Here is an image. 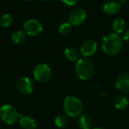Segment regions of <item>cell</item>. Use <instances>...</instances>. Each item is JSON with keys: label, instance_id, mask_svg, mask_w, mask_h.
Segmentation results:
<instances>
[{"label": "cell", "instance_id": "cell-1", "mask_svg": "<svg viewBox=\"0 0 129 129\" xmlns=\"http://www.w3.org/2000/svg\"><path fill=\"white\" fill-rule=\"evenodd\" d=\"M123 48V39L115 33L105 35L102 40V49L107 55H116Z\"/></svg>", "mask_w": 129, "mask_h": 129}, {"label": "cell", "instance_id": "cell-2", "mask_svg": "<svg viewBox=\"0 0 129 129\" xmlns=\"http://www.w3.org/2000/svg\"><path fill=\"white\" fill-rule=\"evenodd\" d=\"M83 109H84V105L79 98L75 97V96H68L65 99V113L69 117H80L82 114Z\"/></svg>", "mask_w": 129, "mask_h": 129}, {"label": "cell", "instance_id": "cell-3", "mask_svg": "<svg viewBox=\"0 0 129 129\" xmlns=\"http://www.w3.org/2000/svg\"><path fill=\"white\" fill-rule=\"evenodd\" d=\"M95 72V68L91 61L87 58H80L75 63V73L81 80H88Z\"/></svg>", "mask_w": 129, "mask_h": 129}, {"label": "cell", "instance_id": "cell-4", "mask_svg": "<svg viewBox=\"0 0 129 129\" xmlns=\"http://www.w3.org/2000/svg\"><path fill=\"white\" fill-rule=\"evenodd\" d=\"M22 117L18 110L12 105L5 104L0 108V118L7 125H13Z\"/></svg>", "mask_w": 129, "mask_h": 129}, {"label": "cell", "instance_id": "cell-5", "mask_svg": "<svg viewBox=\"0 0 129 129\" xmlns=\"http://www.w3.org/2000/svg\"><path fill=\"white\" fill-rule=\"evenodd\" d=\"M33 75L36 82L40 83H45L50 81L51 77V69L46 63H39L34 69Z\"/></svg>", "mask_w": 129, "mask_h": 129}, {"label": "cell", "instance_id": "cell-6", "mask_svg": "<svg viewBox=\"0 0 129 129\" xmlns=\"http://www.w3.org/2000/svg\"><path fill=\"white\" fill-rule=\"evenodd\" d=\"M87 19V12L82 7H75L70 12L68 16V22L72 26H79L85 22Z\"/></svg>", "mask_w": 129, "mask_h": 129}, {"label": "cell", "instance_id": "cell-7", "mask_svg": "<svg viewBox=\"0 0 129 129\" xmlns=\"http://www.w3.org/2000/svg\"><path fill=\"white\" fill-rule=\"evenodd\" d=\"M23 28H24V32L26 33V34L29 36H36L41 34L43 27L42 23L38 19H30L24 23Z\"/></svg>", "mask_w": 129, "mask_h": 129}, {"label": "cell", "instance_id": "cell-8", "mask_svg": "<svg viewBox=\"0 0 129 129\" xmlns=\"http://www.w3.org/2000/svg\"><path fill=\"white\" fill-rule=\"evenodd\" d=\"M16 86H17L18 90L21 94H23V95H29V94H31L34 88L33 81L28 77H20L17 81Z\"/></svg>", "mask_w": 129, "mask_h": 129}, {"label": "cell", "instance_id": "cell-9", "mask_svg": "<svg viewBox=\"0 0 129 129\" xmlns=\"http://www.w3.org/2000/svg\"><path fill=\"white\" fill-rule=\"evenodd\" d=\"M115 86L122 93L129 92V71L123 72L117 77Z\"/></svg>", "mask_w": 129, "mask_h": 129}, {"label": "cell", "instance_id": "cell-10", "mask_svg": "<svg viewBox=\"0 0 129 129\" xmlns=\"http://www.w3.org/2000/svg\"><path fill=\"white\" fill-rule=\"evenodd\" d=\"M80 51L84 57L94 55L97 51V43L94 40H88L82 43Z\"/></svg>", "mask_w": 129, "mask_h": 129}, {"label": "cell", "instance_id": "cell-11", "mask_svg": "<svg viewBox=\"0 0 129 129\" xmlns=\"http://www.w3.org/2000/svg\"><path fill=\"white\" fill-rule=\"evenodd\" d=\"M121 4L116 1H109L103 5V10L106 14L109 15H114L120 11Z\"/></svg>", "mask_w": 129, "mask_h": 129}, {"label": "cell", "instance_id": "cell-12", "mask_svg": "<svg viewBox=\"0 0 129 129\" xmlns=\"http://www.w3.org/2000/svg\"><path fill=\"white\" fill-rule=\"evenodd\" d=\"M19 122L23 129H35L37 126L36 120L30 116H22Z\"/></svg>", "mask_w": 129, "mask_h": 129}, {"label": "cell", "instance_id": "cell-13", "mask_svg": "<svg viewBox=\"0 0 129 129\" xmlns=\"http://www.w3.org/2000/svg\"><path fill=\"white\" fill-rule=\"evenodd\" d=\"M128 105H129L128 99L124 94H119L114 99V106H115L116 109H118L119 111L126 109Z\"/></svg>", "mask_w": 129, "mask_h": 129}, {"label": "cell", "instance_id": "cell-14", "mask_svg": "<svg viewBox=\"0 0 129 129\" xmlns=\"http://www.w3.org/2000/svg\"><path fill=\"white\" fill-rule=\"evenodd\" d=\"M78 125L81 129H90L92 126V119L88 114H81L78 119Z\"/></svg>", "mask_w": 129, "mask_h": 129}, {"label": "cell", "instance_id": "cell-15", "mask_svg": "<svg viewBox=\"0 0 129 129\" xmlns=\"http://www.w3.org/2000/svg\"><path fill=\"white\" fill-rule=\"evenodd\" d=\"M65 56L70 61H77L80 59V53L74 47H67L65 49Z\"/></svg>", "mask_w": 129, "mask_h": 129}, {"label": "cell", "instance_id": "cell-16", "mask_svg": "<svg viewBox=\"0 0 129 129\" xmlns=\"http://www.w3.org/2000/svg\"><path fill=\"white\" fill-rule=\"evenodd\" d=\"M125 29H126V21L123 19H116L112 22V30L115 34H122L125 32Z\"/></svg>", "mask_w": 129, "mask_h": 129}, {"label": "cell", "instance_id": "cell-17", "mask_svg": "<svg viewBox=\"0 0 129 129\" xmlns=\"http://www.w3.org/2000/svg\"><path fill=\"white\" fill-rule=\"evenodd\" d=\"M55 125L59 128L66 126L69 124V116L65 113H59L55 118Z\"/></svg>", "mask_w": 129, "mask_h": 129}, {"label": "cell", "instance_id": "cell-18", "mask_svg": "<svg viewBox=\"0 0 129 129\" xmlns=\"http://www.w3.org/2000/svg\"><path fill=\"white\" fill-rule=\"evenodd\" d=\"M26 37H27V34L24 31L22 30H18V31H15V32L12 34V41L14 44H21L25 41L26 40Z\"/></svg>", "mask_w": 129, "mask_h": 129}, {"label": "cell", "instance_id": "cell-19", "mask_svg": "<svg viewBox=\"0 0 129 129\" xmlns=\"http://www.w3.org/2000/svg\"><path fill=\"white\" fill-rule=\"evenodd\" d=\"M12 21H13V19H12V17L10 14H8V13L3 14V15L0 17V26L2 27L6 28V27L12 26Z\"/></svg>", "mask_w": 129, "mask_h": 129}, {"label": "cell", "instance_id": "cell-20", "mask_svg": "<svg viewBox=\"0 0 129 129\" xmlns=\"http://www.w3.org/2000/svg\"><path fill=\"white\" fill-rule=\"evenodd\" d=\"M72 31V25L69 22H65L59 26V33L62 35H68Z\"/></svg>", "mask_w": 129, "mask_h": 129}, {"label": "cell", "instance_id": "cell-21", "mask_svg": "<svg viewBox=\"0 0 129 129\" xmlns=\"http://www.w3.org/2000/svg\"><path fill=\"white\" fill-rule=\"evenodd\" d=\"M61 2L65 4L66 5H69V6H72V5H74L76 3H77L78 0H60Z\"/></svg>", "mask_w": 129, "mask_h": 129}, {"label": "cell", "instance_id": "cell-22", "mask_svg": "<svg viewBox=\"0 0 129 129\" xmlns=\"http://www.w3.org/2000/svg\"><path fill=\"white\" fill-rule=\"evenodd\" d=\"M123 41H125V42L128 43L129 44V29H127L126 31H125L124 32V34H123Z\"/></svg>", "mask_w": 129, "mask_h": 129}, {"label": "cell", "instance_id": "cell-23", "mask_svg": "<svg viewBox=\"0 0 129 129\" xmlns=\"http://www.w3.org/2000/svg\"><path fill=\"white\" fill-rule=\"evenodd\" d=\"M126 0H120V2H119V3H120V4H124V3H126Z\"/></svg>", "mask_w": 129, "mask_h": 129}, {"label": "cell", "instance_id": "cell-24", "mask_svg": "<svg viewBox=\"0 0 129 129\" xmlns=\"http://www.w3.org/2000/svg\"><path fill=\"white\" fill-rule=\"evenodd\" d=\"M93 129H104V128H103V127H95V128H93Z\"/></svg>", "mask_w": 129, "mask_h": 129}, {"label": "cell", "instance_id": "cell-25", "mask_svg": "<svg viewBox=\"0 0 129 129\" xmlns=\"http://www.w3.org/2000/svg\"><path fill=\"white\" fill-rule=\"evenodd\" d=\"M39 1H41V2H47V1H49V0H39Z\"/></svg>", "mask_w": 129, "mask_h": 129}, {"label": "cell", "instance_id": "cell-26", "mask_svg": "<svg viewBox=\"0 0 129 129\" xmlns=\"http://www.w3.org/2000/svg\"><path fill=\"white\" fill-rule=\"evenodd\" d=\"M23 1H26V2H28V1H31V0H23Z\"/></svg>", "mask_w": 129, "mask_h": 129}]
</instances>
